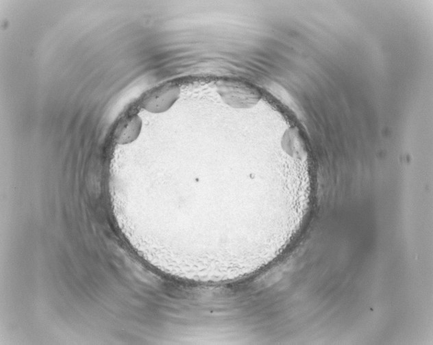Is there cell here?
<instances>
[{"label":"cell","instance_id":"1","mask_svg":"<svg viewBox=\"0 0 433 345\" xmlns=\"http://www.w3.org/2000/svg\"><path fill=\"white\" fill-rule=\"evenodd\" d=\"M216 88L222 101L234 108L252 107L261 99L260 94L256 88L237 79H220L216 83Z\"/></svg>","mask_w":433,"mask_h":345},{"label":"cell","instance_id":"2","mask_svg":"<svg viewBox=\"0 0 433 345\" xmlns=\"http://www.w3.org/2000/svg\"><path fill=\"white\" fill-rule=\"evenodd\" d=\"M180 87L171 83H166L153 88L143 97V108L151 113H162L169 110L178 100Z\"/></svg>","mask_w":433,"mask_h":345},{"label":"cell","instance_id":"3","mask_svg":"<svg viewBox=\"0 0 433 345\" xmlns=\"http://www.w3.org/2000/svg\"><path fill=\"white\" fill-rule=\"evenodd\" d=\"M141 128L140 116L136 114L129 116L118 124L114 132V140L120 144L131 143L138 137Z\"/></svg>","mask_w":433,"mask_h":345}]
</instances>
